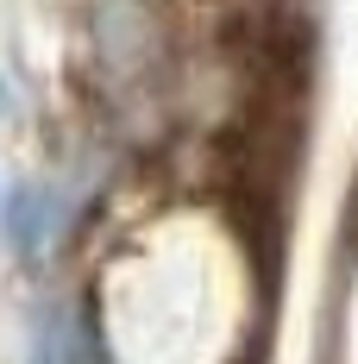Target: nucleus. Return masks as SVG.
<instances>
[{"label": "nucleus", "mask_w": 358, "mask_h": 364, "mask_svg": "<svg viewBox=\"0 0 358 364\" xmlns=\"http://www.w3.org/2000/svg\"><path fill=\"white\" fill-rule=\"evenodd\" d=\"M82 358V339H75V321H70V308H38V321H32V364H75Z\"/></svg>", "instance_id": "nucleus-2"}, {"label": "nucleus", "mask_w": 358, "mask_h": 364, "mask_svg": "<svg viewBox=\"0 0 358 364\" xmlns=\"http://www.w3.org/2000/svg\"><path fill=\"white\" fill-rule=\"evenodd\" d=\"M0 226H6V245H13V252H26V257L44 252V245L63 232V195H57L51 182H26V188L6 195Z\"/></svg>", "instance_id": "nucleus-1"}, {"label": "nucleus", "mask_w": 358, "mask_h": 364, "mask_svg": "<svg viewBox=\"0 0 358 364\" xmlns=\"http://www.w3.org/2000/svg\"><path fill=\"white\" fill-rule=\"evenodd\" d=\"M6 107H13V95H6V75H0V119H6Z\"/></svg>", "instance_id": "nucleus-3"}]
</instances>
